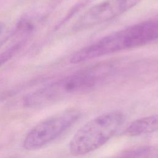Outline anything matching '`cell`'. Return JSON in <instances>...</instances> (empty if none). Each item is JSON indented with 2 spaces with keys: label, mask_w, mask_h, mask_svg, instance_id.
Masks as SVG:
<instances>
[{
  "label": "cell",
  "mask_w": 158,
  "mask_h": 158,
  "mask_svg": "<svg viewBox=\"0 0 158 158\" xmlns=\"http://www.w3.org/2000/svg\"><path fill=\"white\" fill-rule=\"evenodd\" d=\"M125 121L124 114L115 110L99 115L83 125L69 143V151L81 156L98 149L117 132Z\"/></svg>",
  "instance_id": "cell-1"
},
{
  "label": "cell",
  "mask_w": 158,
  "mask_h": 158,
  "mask_svg": "<svg viewBox=\"0 0 158 158\" xmlns=\"http://www.w3.org/2000/svg\"><path fill=\"white\" fill-rule=\"evenodd\" d=\"M104 72L96 68L66 77L28 94L23 104L28 107H40L81 93L93 88Z\"/></svg>",
  "instance_id": "cell-2"
},
{
  "label": "cell",
  "mask_w": 158,
  "mask_h": 158,
  "mask_svg": "<svg viewBox=\"0 0 158 158\" xmlns=\"http://www.w3.org/2000/svg\"><path fill=\"white\" fill-rule=\"evenodd\" d=\"M80 115L78 110L70 109L45 119L27 133L23 142V148L35 150L52 142L72 126Z\"/></svg>",
  "instance_id": "cell-3"
},
{
  "label": "cell",
  "mask_w": 158,
  "mask_h": 158,
  "mask_svg": "<svg viewBox=\"0 0 158 158\" xmlns=\"http://www.w3.org/2000/svg\"><path fill=\"white\" fill-rule=\"evenodd\" d=\"M142 0H104L95 4L78 20L74 28L82 30L107 22L129 10Z\"/></svg>",
  "instance_id": "cell-4"
},
{
  "label": "cell",
  "mask_w": 158,
  "mask_h": 158,
  "mask_svg": "<svg viewBox=\"0 0 158 158\" xmlns=\"http://www.w3.org/2000/svg\"><path fill=\"white\" fill-rule=\"evenodd\" d=\"M116 34L122 51L143 46L158 39V19L139 23Z\"/></svg>",
  "instance_id": "cell-5"
},
{
  "label": "cell",
  "mask_w": 158,
  "mask_h": 158,
  "mask_svg": "<svg viewBox=\"0 0 158 158\" xmlns=\"http://www.w3.org/2000/svg\"><path fill=\"white\" fill-rule=\"evenodd\" d=\"M158 131V114L135 120L125 129V133L130 136H137Z\"/></svg>",
  "instance_id": "cell-6"
},
{
  "label": "cell",
  "mask_w": 158,
  "mask_h": 158,
  "mask_svg": "<svg viewBox=\"0 0 158 158\" xmlns=\"http://www.w3.org/2000/svg\"><path fill=\"white\" fill-rule=\"evenodd\" d=\"M150 151L147 146H140L128 149L114 158H142Z\"/></svg>",
  "instance_id": "cell-7"
},
{
  "label": "cell",
  "mask_w": 158,
  "mask_h": 158,
  "mask_svg": "<svg viewBox=\"0 0 158 158\" xmlns=\"http://www.w3.org/2000/svg\"><path fill=\"white\" fill-rule=\"evenodd\" d=\"M4 28V24H3L2 23L0 22V33L2 31V30H3Z\"/></svg>",
  "instance_id": "cell-8"
},
{
  "label": "cell",
  "mask_w": 158,
  "mask_h": 158,
  "mask_svg": "<svg viewBox=\"0 0 158 158\" xmlns=\"http://www.w3.org/2000/svg\"><path fill=\"white\" fill-rule=\"evenodd\" d=\"M9 158H20V157H9Z\"/></svg>",
  "instance_id": "cell-9"
}]
</instances>
